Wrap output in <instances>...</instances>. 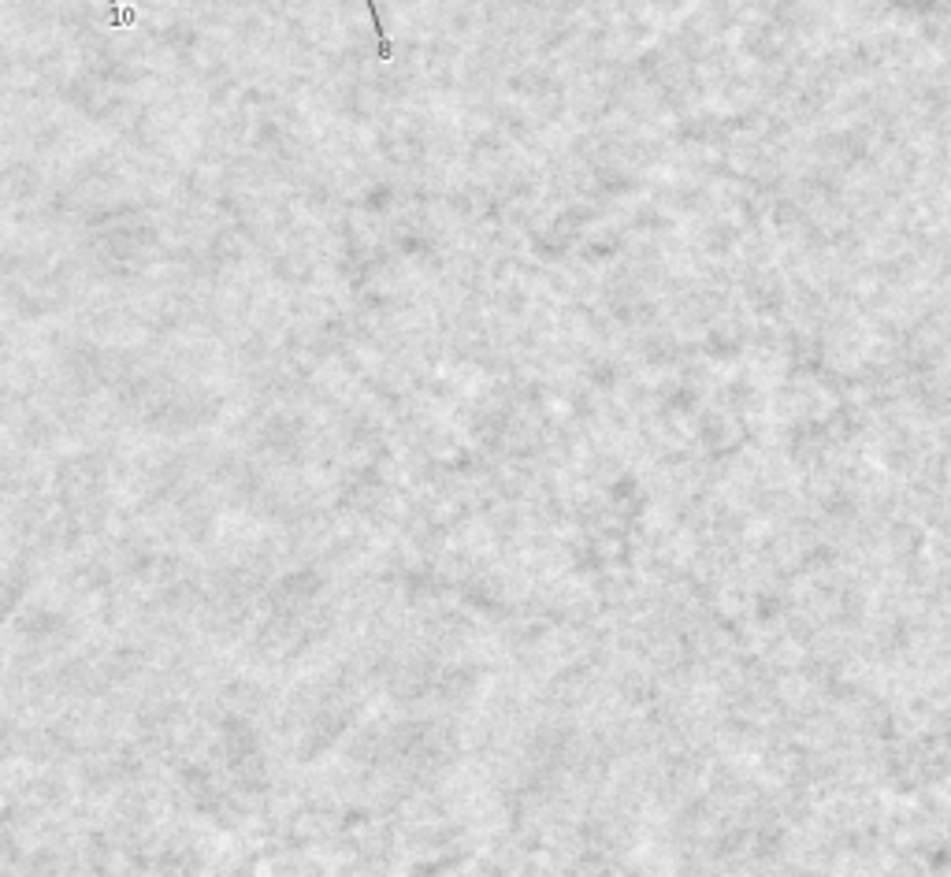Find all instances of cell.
<instances>
[{
	"instance_id": "obj_1",
	"label": "cell",
	"mask_w": 951,
	"mask_h": 877,
	"mask_svg": "<svg viewBox=\"0 0 951 877\" xmlns=\"http://www.w3.org/2000/svg\"><path fill=\"white\" fill-rule=\"evenodd\" d=\"M368 12H372V23H376V38H379V60H391V56H394V45H391V38H387V27H383V19H379V8H376V0H368Z\"/></svg>"
}]
</instances>
